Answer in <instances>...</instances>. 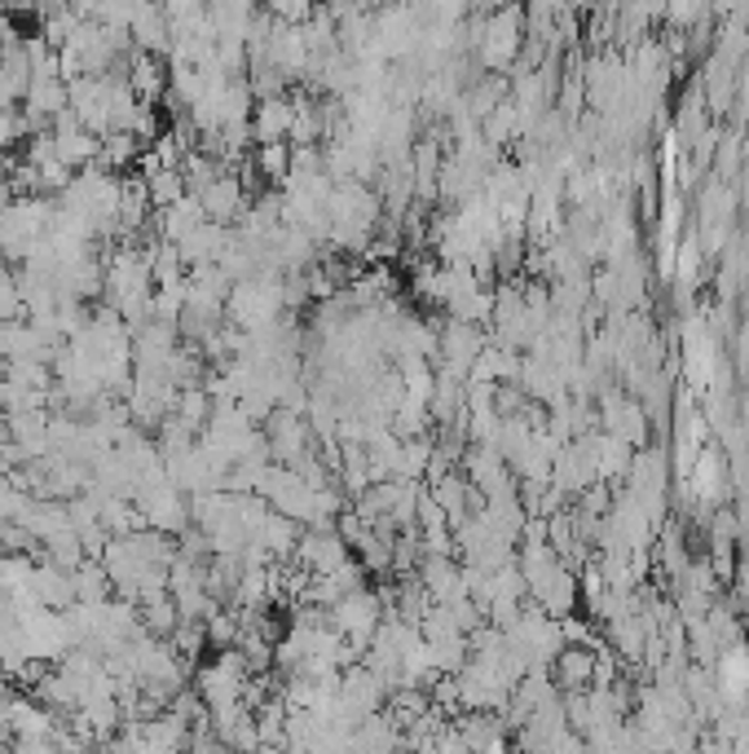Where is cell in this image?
Instances as JSON below:
<instances>
[{
    "mask_svg": "<svg viewBox=\"0 0 749 754\" xmlns=\"http://www.w3.org/2000/svg\"><path fill=\"white\" fill-rule=\"evenodd\" d=\"M331 627L340 631L349 644H358V648H371V635L379 631V618H383V605H379V596L374 592H353V596H344L331 614Z\"/></svg>",
    "mask_w": 749,
    "mask_h": 754,
    "instance_id": "cell-1",
    "label": "cell"
},
{
    "mask_svg": "<svg viewBox=\"0 0 749 754\" xmlns=\"http://www.w3.org/2000/svg\"><path fill=\"white\" fill-rule=\"evenodd\" d=\"M199 204H203V217L212 221V226H239L243 221V212H248L251 204H248V190H243V181L239 177H217L203 195H199Z\"/></svg>",
    "mask_w": 749,
    "mask_h": 754,
    "instance_id": "cell-2",
    "label": "cell"
},
{
    "mask_svg": "<svg viewBox=\"0 0 749 754\" xmlns=\"http://www.w3.org/2000/svg\"><path fill=\"white\" fill-rule=\"evenodd\" d=\"M291 120H296V102H291L287 93L256 102V111H251V141H256V146L287 141V137H291Z\"/></svg>",
    "mask_w": 749,
    "mask_h": 754,
    "instance_id": "cell-3",
    "label": "cell"
},
{
    "mask_svg": "<svg viewBox=\"0 0 749 754\" xmlns=\"http://www.w3.org/2000/svg\"><path fill=\"white\" fill-rule=\"evenodd\" d=\"M251 168H256V177H264L269 186L287 190V181H291V141L256 146V155H251Z\"/></svg>",
    "mask_w": 749,
    "mask_h": 754,
    "instance_id": "cell-4",
    "label": "cell"
},
{
    "mask_svg": "<svg viewBox=\"0 0 749 754\" xmlns=\"http://www.w3.org/2000/svg\"><path fill=\"white\" fill-rule=\"evenodd\" d=\"M556 671H560V684L565 688H587L596 679V657L587 648H565L556 657Z\"/></svg>",
    "mask_w": 749,
    "mask_h": 754,
    "instance_id": "cell-5",
    "label": "cell"
}]
</instances>
